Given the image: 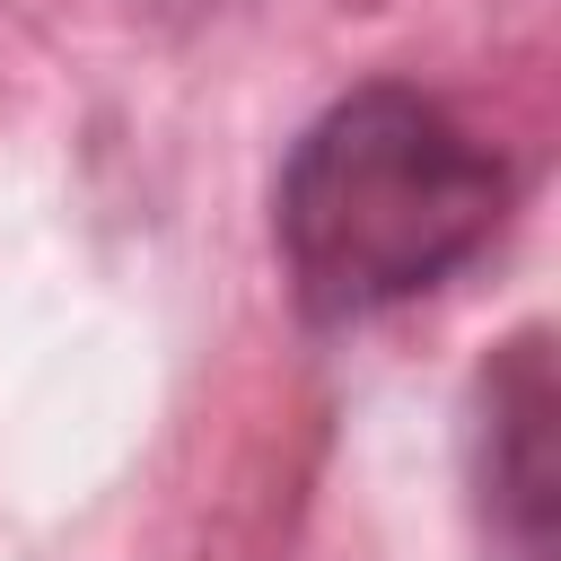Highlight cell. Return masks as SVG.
Returning a JSON list of instances; mask_svg holds the SVG:
<instances>
[{"mask_svg":"<svg viewBox=\"0 0 561 561\" xmlns=\"http://www.w3.org/2000/svg\"><path fill=\"white\" fill-rule=\"evenodd\" d=\"M500 210V149L438 96L368 79L289 140L272 184V245L307 324H368L465 272Z\"/></svg>","mask_w":561,"mask_h":561,"instance_id":"obj_1","label":"cell"},{"mask_svg":"<svg viewBox=\"0 0 561 561\" xmlns=\"http://www.w3.org/2000/svg\"><path fill=\"white\" fill-rule=\"evenodd\" d=\"M473 473H482V526H491L500 561H552V368H543V333H517L482 368Z\"/></svg>","mask_w":561,"mask_h":561,"instance_id":"obj_2","label":"cell"}]
</instances>
